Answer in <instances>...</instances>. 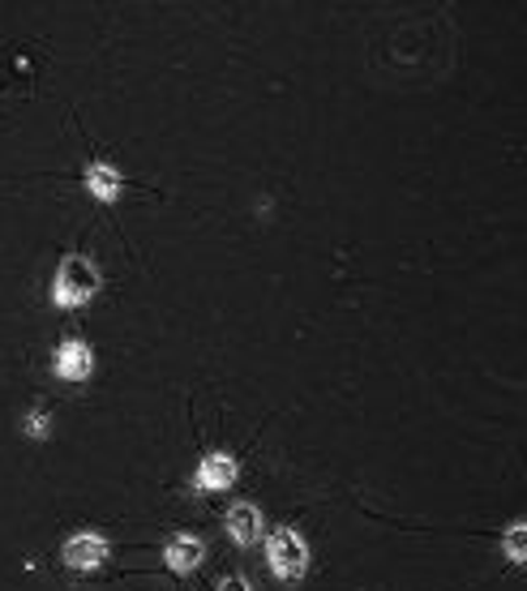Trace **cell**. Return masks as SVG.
<instances>
[{
    "label": "cell",
    "mask_w": 527,
    "mask_h": 591,
    "mask_svg": "<svg viewBox=\"0 0 527 591\" xmlns=\"http://www.w3.org/2000/svg\"><path fill=\"white\" fill-rule=\"evenodd\" d=\"M266 561H270V575L283 579V583H296L305 570H309V544L301 532L292 528H279L270 544H266Z\"/></svg>",
    "instance_id": "2"
},
{
    "label": "cell",
    "mask_w": 527,
    "mask_h": 591,
    "mask_svg": "<svg viewBox=\"0 0 527 591\" xmlns=\"http://www.w3.org/2000/svg\"><path fill=\"white\" fill-rule=\"evenodd\" d=\"M99 266L95 262H86V257H65L60 266H56V279H52V304L56 309H82V304H91L95 292H99Z\"/></svg>",
    "instance_id": "1"
},
{
    "label": "cell",
    "mask_w": 527,
    "mask_h": 591,
    "mask_svg": "<svg viewBox=\"0 0 527 591\" xmlns=\"http://www.w3.org/2000/svg\"><path fill=\"white\" fill-rule=\"evenodd\" d=\"M52 373L60 382H86L95 373V351L82 344V339H65L52 351Z\"/></svg>",
    "instance_id": "3"
},
{
    "label": "cell",
    "mask_w": 527,
    "mask_h": 591,
    "mask_svg": "<svg viewBox=\"0 0 527 591\" xmlns=\"http://www.w3.org/2000/svg\"><path fill=\"white\" fill-rule=\"evenodd\" d=\"M227 536L236 544H258L266 536V523H262V510L254 506V501H236L232 510H227Z\"/></svg>",
    "instance_id": "6"
},
{
    "label": "cell",
    "mask_w": 527,
    "mask_h": 591,
    "mask_svg": "<svg viewBox=\"0 0 527 591\" xmlns=\"http://www.w3.org/2000/svg\"><path fill=\"white\" fill-rule=\"evenodd\" d=\"M502 548H506L511 561H527V523H511L502 532Z\"/></svg>",
    "instance_id": "9"
},
{
    "label": "cell",
    "mask_w": 527,
    "mask_h": 591,
    "mask_svg": "<svg viewBox=\"0 0 527 591\" xmlns=\"http://www.w3.org/2000/svg\"><path fill=\"white\" fill-rule=\"evenodd\" d=\"M82 181H86V194L95 197V201H120V194H125L120 167H116V163H104V159H95Z\"/></svg>",
    "instance_id": "7"
},
{
    "label": "cell",
    "mask_w": 527,
    "mask_h": 591,
    "mask_svg": "<svg viewBox=\"0 0 527 591\" xmlns=\"http://www.w3.org/2000/svg\"><path fill=\"white\" fill-rule=\"evenodd\" d=\"M236 472H241V463H236L232 454H207V459L198 463L194 489H198V493H223V489H232Z\"/></svg>",
    "instance_id": "5"
},
{
    "label": "cell",
    "mask_w": 527,
    "mask_h": 591,
    "mask_svg": "<svg viewBox=\"0 0 527 591\" xmlns=\"http://www.w3.org/2000/svg\"><path fill=\"white\" fill-rule=\"evenodd\" d=\"M22 429H26V438H35V442H48V438H52V420H48L44 407H35V412L22 420Z\"/></svg>",
    "instance_id": "10"
},
{
    "label": "cell",
    "mask_w": 527,
    "mask_h": 591,
    "mask_svg": "<svg viewBox=\"0 0 527 591\" xmlns=\"http://www.w3.org/2000/svg\"><path fill=\"white\" fill-rule=\"evenodd\" d=\"M202 557H207V548H202L198 536H172L167 548H163V561H167L172 575H194L202 566Z\"/></svg>",
    "instance_id": "8"
},
{
    "label": "cell",
    "mask_w": 527,
    "mask_h": 591,
    "mask_svg": "<svg viewBox=\"0 0 527 591\" xmlns=\"http://www.w3.org/2000/svg\"><path fill=\"white\" fill-rule=\"evenodd\" d=\"M107 553H112L107 536H99V532H78V536H69V541H65V566H73V570L91 575V570H99V566H104Z\"/></svg>",
    "instance_id": "4"
},
{
    "label": "cell",
    "mask_w": 527,
    "mask_h": 591,
    "mask_svg": "<svg viewBox=\"0 0 527 591\" xmlns=\"http://www.w3.org/2000/svg\"><path fill=\"white\" fill-rule=\"evenodd\" d=\"M219 591H249V583L241 575H227V579H219Z\"/></svg>",
    "instance_id": "11"
}]
</instances>
